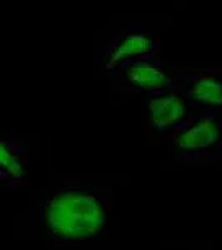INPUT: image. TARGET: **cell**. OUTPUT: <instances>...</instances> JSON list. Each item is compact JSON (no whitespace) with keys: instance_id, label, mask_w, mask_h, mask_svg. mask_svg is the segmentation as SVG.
Masks as SVG:
<instances>
[{"instance_id":"6da1fadb","label":"cell","mask_w":222,"mask_h":250,"mask_svg":"<svg viewBox=\"0 0 222 250\" xmlns=\"http://www.w3.org/2000/svg\"><path fill=\"white\" fill-rule=\"evenodd\" d=\"M39 224L55 247H75L102 239L109 230V207L94 185H62L44 195Z\"/></svg>"},{"instance_id":"7a4b0ae2","label":"cell","mask_w":222,"mask_h":250,"mask_svg":"<svg viewBox=\"0 0 222 250\" xmlns=\"http://www.w3.org/2000/svg\"><path fill=\"white\" fill-rule=\"evenodd\" d=\"M177 162H196L222 150V112L196 110L165 139Z\"/></svg>"},{"instance_id":"3957f363","label":"cell","mask_w":222,"mask_h":250,"mask_svg":"<svg viewBox=\"0 0 222 250\" xmlns=\"http://www.w3.org/2000/svg\"><path fill=\"white\" fill-rule=\"evenodd\" d=\"M162 57V40L152 34L151 25H134L117 30L104 45V70L114 74L126 63Z\"/></svg>"},{"instance_id":"277c9868","label":"cell","mask_w":222,"mask_h":250,"mask_svg":"<svg viewBox=\"0 0 222 250\" xmlns=\"http://www.w3.org/2000/svg\"><path fill=\"white\" fill-rule=\"evenodd\" d=\"M174 74V90L191 104L194 110L222 112V68L179 67Z\"/></svg>"},{"instance_id":"5b68a950","label":"cell","mask_w":222,"mask_h":250,"mask_svg":"<svg viewBox=\"0 0 222 250\" xmlns=\"http://www.w3.org/2000/svg\"><path fill=\"white\" fill-rule=\"evenodd\" d=\"M114 74L124 90L134 95H144L145 99L167 94L176 88V74L169 68L162 57L126 63L117 68Z\"/></svg>"},{"instance_id":"8992f818","label":"cell","mask_w":222,"mask_h":250,"mask_svg":"<svg viewBox=\"0 0 222 250\" xmlns=\"http://www.w3.org/2000/svg\"><path fill=\"white\" fill-rule=\"evenodd\" d=\"M147 110L151 117V135L162 140L192 117L191 104L176 90L149 97Z\"/></svg>"},{"instance_id":"52a82bcc","label":"cell","mask_w":222,"mask_h":250,"mask_svg":"<svg viewBox=\"0 0 222 250\" xmlns=\"http://www.w3.org/2000/svg\"><path fill=\"white\" fill-rule=\"evenodd\" d=\"M0 179L9 190L30 182V148L15 135L0 139Z\"/></svg>"}]
</instances>
